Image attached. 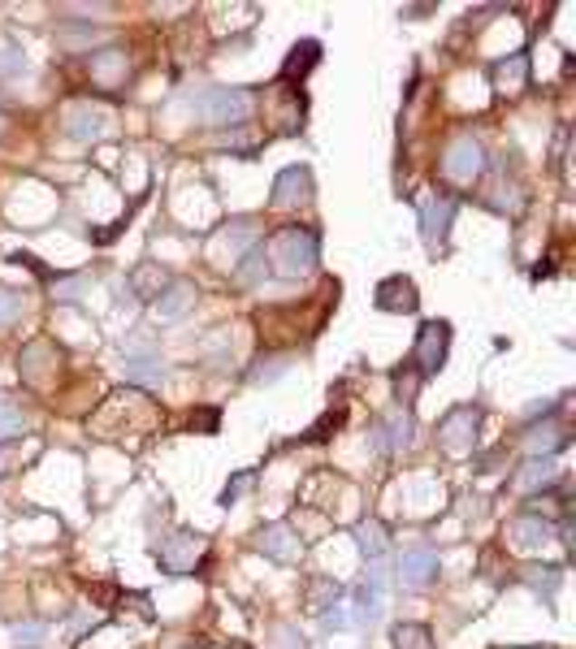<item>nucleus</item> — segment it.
<instances>
[{"label":"nucleus","instance_id":"nucleus-5","mask_svg":"<svg viewBox=\"0 0 576 649\" xmlns=\"http://www.w3.org/2000/svg\"><path fill=\"white\" fill-rule=\"evenodd\" d=\"M204 554H208V541H204L199 532L182 529V532H169L157 546V563L165 571H174V576H187V571H196V563Z\"/></svg>","mask_w":576,"mask_h":649},{"label":"nucleus","instance_id":"nucleus-10","mask_svg":"<svg viewBox=\"0 0 576 649\" xmlns=\"http://www.w3.org/2000/svg\"><path fill=\"white\" fill-rule=\"evenodd\" d=\"M312 199V169L308 165H291L274 177V204L278 208H299Z\"/></svg>","mask_w":576,"mask_h":649},{"label":"nucleus","instance_id":"nucleus-14","mask_svg":"<svg viewBox=\"0 0 576 649\" xmlns=\"http://www.w3.org/2000/svg\"><path fill=\"white\" fill-rule=\"evenodd\" d=\"M412 437H417V425H412V415L403 412V407H395V412L373 429L378 451H408V446H412Z\"/></svg>","mask_w":576,"mask_h":649},{"label":"nucleus","instance_id":"nucleus-8","mask_svg":"<svg viewBox=\"0 0 576 649\" xmlns=\"http://www.w3.org/2000/svg\"><path fill=\"white\" fill-rule=\"evenodd\" d=\"M481 169H485V152L473 135H456L451 148H446V177L451 182H477Z\"/></svg>","mask_w":576,"mask_h":649},{"label":"nucleus","instance_id":"nucleus-32","mask_svg":"<svg viewBox=\"0 0 576 649\" xmlns=\"http://www.w3.org/2000/svg\"><path fill=\"white\" fill-rule=\"evenodd\" d=\"M395 390H398V398H403V412L412 407V398H417V390H420V377H417V368L412 364H403L395 373Z\"/></svg>","mask_w":576,"mask_h":649},{"label":"nucleus","instance_id":"nucleus-23","mask_svg":"<svg viewBox=\"0 0 576 649\" xmlns=\"http://www.w3.org/2000/svg\"><path fill=\"white\" fill-rule=\"evenodd\" d=\"M160 377H165L160 355H139V359H126V381H135V386H160Z\"/></svg>","mask_w":576,"mask_h":649},{"label":"nucleus","instance_id":"nucleus-1","mask_svg":"<svg viewBox=\"0 0 576 649\" xmlns=\"http://www.w3.org/2000/svg\"><path fill=\"white\" fill-rule=\"evenodd\" d=\"M317 256H321V243L308 230H278L274 243H269V264L282 277H303L308 269H317Z\"/></svg>","mask_w":576,"mask_h":649},{"label":"nucleus","instance_id":"nucleus-21","mask_svg":"<svg viewBox=\"0 0 576 649\" xmlns=\"http://www.w3.org/2000/svg\"><path fill=\"white\" fill-rule=\"evenodd\" d=\"M351 532H356V546H360L364 558H381L386 546H390V537H386V524H381V520H360Z\"/></svg>","mask_w":576,"mask_h":649},{"label":"nucleus","instance_id":"nucleus-20","mask_svg":"<svg viewBox=\"0 0 576 649\" xmlns=\"http://www.w3.org/2000/svg\"><path fill=\"white\" fill-rule=\"evenodd\" d=\"M321 61V43L317 40H299L295 48H291V57H286V65H282V82H295L303 79L312 65Z\"/></svg>","mask_w":576,"mask_h":649},{"label":"nucleus","instance_id":"nucleus-25","mask_svg":"<svg viewBox=\"0 0 576 649\" xmlns=\"http://www.w3.org/2000/svg\"><path fill=\"white\" fill-rule=\"evenodd\" d=\"M291 364H295L291 355H264V359H256V364H252V386H274V381H282Z\"/></svg>","mask_w":576,"mask_h":649},{"label":"nucleus","instance_id":"nucleus-28","mask_svg":"<svg viewBox=\"0 0 576 649\" xmlns=\"http://www.w3.org/2000/svg\"><path fill=\"white\" fill-rule=\"evenodd\" d=\"M26 429V415H22L18 398L14 394H0V437H14Z\"/></svg>","mask_w":576,"mask_h":649},{"label":"nucleus","instance_id":"nucleus-36","mask_svg":"<svg viewBox=\"0 0 576 649\" xmlns=\"http://www.w3.org/2000/svg\"><path fill=\"white\" fill-rule=\"evenodd\" d=\"M247 485H252V472H239V476H235V481H230V485H226V490L217 493V502H221V507H230V502H239V498H243V490H247Z\"/></svg>","mask_w":576,"mask_h":649},{"label":"nucleus","instance_id":"nucleus-12","mask_svg":"<svg viewBox=\"0 0 576 649\" xmlns=\"http://www.w3.org/2000/svg\"><path fill=\"white\" fill-rule=\"evenodd\" d=\"M520 493H551L559 485V468L551 454H529V463H520L516 481H512Z\"/></svg>","mask_w":576,"mask_h":649},{"label":"nucleus","instance_id":"nucleus-37","mask_svg":"<svg viewBox=\"0 0 576 649\" xmlns=\"http://www.w3.org/2000/svg\"><path fill=\"white\" fill-rule=\"evenodd\" d=\"M9 632H14V641H22V645H35L48 628H43V624H9Z\"/></svg>","mask_w":576,"mask_h":649},{"label":"nucleus","instance_id":"nucleus-27","mask_svg":"<svg viewBox=\"0 0 576 649\" xmlns=\"http://www.w3.org/2000/svg\"><path fill=\"white\" fill-rule=\"evenodd\" d=\"M264 277H269V256H264V247H252L247 260L239 264L235 282H239V286H256V282H264Z\"/></svg>","mask_w":576,"mask_h":649},{"label":"nucleus","instance_id":"nucleus-26","mask_svg":"<svg viewBox=\"0 0 576 649\" xmlns=\"http://www.w3.org/2000/svg\"><path fill=\"white\" fill-rule=\"evenodd\" d=\"M390 641H395V649H434V636L425 624H395Z\"/></svg>","mask_w":576,"mask_h":649},{"label":"nucleus","instance_id":"nucleus-34","mask_svg":"<svg viewBox=\"0 0 576 649\" xmlns=\"http://www.w3.org/2000/svg\"><path fill=\"white\" fill-rule=\"evenodd\" d=\"M22 308H26V299L18 291H9V286H0V325H14L22 316Z\"/></svg>","mask_w":576,"mask_h":649},{"label":"nucleus","instance_id":"nucleus-22","mask_svg":"<svg viewBox=\"0 0 576 649\" xmlns=\"http://www.w3.org/2000/svg\"><path fill=\"white\" fill-rule=\"evenodd\" d=\"M520 576H524V585H529L533 593H542L546 602H555L559 585H563V568H542V563H529Z\"/></svg>","mask_w":576,"mask_h":649},{"label":"nucleus","instance_id":"nucleus-30","mask_svg":"<svg viewBox=\"0 0 576 649\" xmlns=\"http://www.w3.org/2000/svg\"><path fill=\"white\" fill-rule=\"evenodd\" d=\"M342 420H347V412H342V407H338V412H334V407H330V412L321 415L317 425H312V429L303 433L299 442H308V446H317V442H325V437H330V433H334V429H342Z\"/></svg>","mask_w":576,"mask_h":649},{"label":"nucleus","instance_id":"nucleus-9","mask_svg":"<svg viewBox=\"0 0 576 649\" xmlns=\"http://www.w3.org/2000/svg\"><path fill=\"white\" fill-rule=\"evenodd\" d=\"M256 550L264 554V558H274V563H299L303 546H299V537L291 524H264V529L256 532Z\"/></svg>","mask_w":576,"mask_h":649},{"label":"nucleus","instance_id":"nucleus-19","mask_svg":"<svg viewBox=\"0 0 576 649\" xmlns=\"http://www.w3.org/2000/svg\"><path fill=\"white\" fill-rule=\"evenodd\" d=\"M524 446H529V454H555L559 446H568V429H559L551 415H542V425L524 433Z\"/></svg>","mask_w":576,"mask_h":649},{"label":"nucleus","instance_id":"nucleus-11","mask_svg":"<svg viewBox=\"0 0 576 649\" xmlns=\"http://www.w3.org/2000/svg\"><path fill=\"white\" fill-rule=\"evenodd\" d=\"M22 377L31 381V386H48L53 381V373L61 368V351L53 347V342H31V347H22Z\"/></svg>","mask_w":576,"mask_h":649},{"label":"nucleus","instance_id":"nucleus-15","mask_svg":"<svg viewBox=\"0 0 576 649\" xmlns=\"http://www.w3.org/2000/svg\"><path fill=\"white\" fill-rule=\"evenodd\" d=\"M378 308L381 312H395V316H408V312H417V286L408 282L403 273H395V277H386L378 286Z\"/></svg>","mask_w":576,"mask_h":649},{"label":"nucleus","instance_id":"nucleus-31","mask_svg":"<svg viewBox=\"0 0 576 649\" xmlns=\"http://www.w3.org/2000/svg\"><path fill=\"white\" fill-rule=\"evenodd\" d=\"M269 645L274 649H308V641H303V632H299L295 624H274V628H269Z\"/></svg>","mask_w":576,"mask_h":649},{"label":"nucleus","instance_id":"nucleus-16","mask_svg":"<svg viewBox=\"0 0 576 649\" xmlns=\"http://www.w3.org/2000/svg\"><path fill=\"white\" fill-rule=\"evenodd\" d=\"M196 299L199 295H196L191 282H169V286L152 299V312H157L160 320H178V316H187L191 308H196Z\"/></svg>","mask_w":576,"mask_h":649},{"label":"nucleus","instance_id":"nucleus-7","mask_svg":"<svg viewBox=\"0 0 576 649\" xmlns=\"http://www.w3.org/2000/svg\"><path fill=\"white\" fill-rule=\"evenodd\" d=\"M456 208H459V199L446 196V191L420 199V234H425V243H429V252H437V247L446 243L451 221H456Z\"/></svg>","mask_w":576,"mask_h":649},{"label":"nucleus","instance_id":"nucleus-4","mask_svg":"<svg viewBox=\"0 0 576 649\" xmlns=\"http://www.w3.org/2000/svg\"><path fill=\"white\" fill-rule=\"evenodd\" d=\"M477 429H481V412L477 407H456V412L442 415V425H437V442H442V451L464 459V454L477 451Z\"/></svg>","mask_w":576,"mask_h":649},{"label":"nucleus","instance_id":"nucleus-2","mask_svg":"<svg viewBox=\"0 0 576 649\" xmlns=\"http://www.w3.org/2000/svg\"><path fill=\"white\" fill-rule=\"evenodd\" d=\"M191 109H196V118L226 126V121H243L252 113V96L243 87H208V91L191 96Z\"/></svg>","mask_w":576,"mask_h":649},{"label":"nucleus","instance_id":"nucleus-13","mask_svg":"<svg viewBox=\"0 0 576 649\" xmlns=\"http://www.w3.org/2000/svg\"><path fill=\"white\" fill-rule=\"evenodd\" d=\"M434 576H437V550H429V546L403 550V558H398V585H408V589H425Z\"/></svg>","mask_w":576,"mask_h":649},{"label":"nucleus","instance_id":"nucleus-29","mask_svg":"<svg viewBox=\"0 0 576 649\" xmlns=\"http://www.w3.org/2000/svg\"><path fill=\"white\" fill-rule=\"evenodd\" d=\"M221 243H230L235 252H239V247H252V243H256V221H252V216H239V221H230V225L221 230Z\"/></svg>","mask_w":576,"mask_h":649},{"label":"nucleus","instance_id":"nucleus-18","mask_svg":"<svg viewBox=\"0 0 576 649\" xmlns=\"http://www.w3.org/2000/svg\"><path fill=\"white\" fill-rule=\"evenodd\" d=\"M507 537H512V546H516V550H537V546H546L551 524H546L542 515H520V520H512Z\"/></svg>","mask_w":576,"mask_h":649},{"label":"nucleus","instance_id":"nucleus-6","mask_svg":"<svg viewBox=\"0 0 576 649\" xmlns=\"http://www.w3.org/2000/svg\"><path fill=\"white\" fill-rule=\"evenodd\" d=\"M61 121H65L70 138H79V143H96V138L113 135V113L104 104H96V100H74Z\"/></svg>","mask_w":576,"mask_h":649},{"label":"nucleus","instance_id":"nucleus-38","mask_svg":"<svg viewBox=\"0 0 576 649\" xmlns=\"http://www.w3.org/2000/svg\"><path fill=\"white\" fill-rule=\"evenodd\" d=\"M217 420H221V415H217V407H204V412H196V415H191V429H199V433H213V429H217Z\"/></svg>","mask_w":576,"mask_h":649},{"label":"nucleus","instance_id":"nucleus-33","mask_svg":"<svg viewBox=\"0 0 576 649\" xmlns=\"http://www.w3.org/2000/svg\"><path fill=\"white\" fill-rule=\"evenodd\" d=\"M87 286H91V277H87V273H74V277H61V282H53V295H57L61 303H74V299H79Z\"/></svg>","mask_w":576,"mask_h":649},{"label":"nucleus","instance_id":"nucleus-3","mask_svg":"<svg viewBox=\"0 0 576 649\" xmlns=\"http://www.w3.org/2000/svg\"><path fill=\"white\" fill-rule=\"evenodd\" d=\"M446 351H451V325L446 320H425L417 329V342H412V368H417V377L425 381V377H434L442 364H446Z\"/></svg>","mask_w":576,"mask_h":649},{"label":"nucleus","instance_id":"nucleus-35","mask_svg":"<svg viewBox=\"0 0 576 649\" xmlns=\"http://www.w3.org/2000/svg\"><path fill=\"white\" fill-rule=\"evenodd\" d=\"M321 624H325L330 632L351 628V606H342V602H330V606L321 610Z\"/></svg>","mask_w":576,"mask_h":649},{"label":"nucleus","instance_id":"nucleus-17","mask_svg":"<svg viewBox=\"0 0 576 649\" xmlns=\"http://www.w3.org/2000/svg\"><path fill=\"white\" fill-rule=\"evenodd\" d=\"M529 79V57L524 52H512V57L494 61V70H490V82H494L498 91H507V96H516L520 87Z\"/></svg>","mask_w":576,"mask_h":649},{"label":"nucleus","instance_id":"nucleus-24","mask_svg":"<svg viewBox=\"0 0 576 649\" xmlns=\"http://www.w3.org/2000/svg\"><path fill=\"white\" fill-rule=\"evenodd\" d=\"M169 282H174V277L165 273V269H157V264H139V269H135V277H130L135 295H143V299H157Z\"/></svg>","mask_w":576,"mask_h":649}]
</instances>
